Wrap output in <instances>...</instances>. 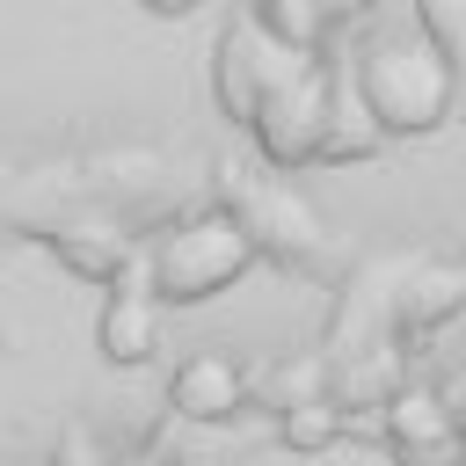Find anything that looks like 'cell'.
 <instances>
[{
	"instance_id": "obj_2",
	"label": "cell",
	"mask_w": 466,
	"mask_h": 466,
	"mask_svg": "<svg viewBox=\"0 0 466 466\" xmlns=\"http://www.w3.org/2000/svg\"><path fill=\"white\" fill-rule=\"evenodd\" d=\"M248 262H255V226L233 218V211H197V218H182L175 233L153 240L146 291L160 306H197V299H218Z\"/></svg>"
},
{
	"instance_id": "obj_13",
	"label": "cell",
	"mask_w": 466,
	"mask_h": 466,
	"mask_svg": "<svg viewBox=\"0 0 466 466\" xmlns=\"http://www.w3.org/2000/svg\"><path fill=\"white\" fill-rule=\"evenodd\" d=\"M146 15H189V7H204V0H138Z\"/></svg>"
},
{
	"instance_id": "obj_11",
	"label": "cell",
	"mask_w": 466,
	"mask_h": 466,
	"mask_svg": "<svg viewBox=\"0 0 466 466\" xmlns=\"http://www.w3.org/2000/svg\"><path fill=\"white\" fill-rule=\"evenodd\" d=\"M284 437L291 444H328L335 437V400H299L291 422H284Z\"/></svg>"
},
{
	"instance_id": "obj_14",
	"label": "cell",
	"mask_w": 466,
	"mask_h": 466,
	"mask_svg": "<svg viewBox=\"0 0 466 466\" xmlns=\"http://www.w3.org/2000/svg\"><path fill=\"white\" fill-rule=\"evenodd\" d=\"M444 400H451V415H459V437H466V379H459V386H451Z\"/></svg>"
},
{
	"instance_id": "obj_12",
	"label": "cell",
	"mask_w": 466,
	"mask_h": 466,
	"mask_svg": "<svg viewBox=\"0 0 466 466\" xmlns=\"http://www.w3.org/2000/svg\"><path fill=\"white\" fill-rule=\"evenodd\" d=\"M320 7H328L335 22H350V15H364V7H379V0H320Z\"/></svg>"
},
{
	"instance_id": "obj_8",
	"label": "cell",
	"mask_w": 466,
	"mask_h": 466,
	"mask_svg": "<svg viewBox=\"0 0 466 466\" xmlns=\"http://www.w3.org/2000/svg\"><path fill=\"white\" fill-rule=\"evenodd\" d=\"M102 357L109 364H146L153 350H160V299L153 291H116L109 306H102Z\"/></svg>"
},
{
	"instance_id": "obj_9",
	"label": "cell",
	"mask_w": 466,
	"mask_h": 466,
	"mask_svg": "<svg viewBox=\"0 0 466 466\" xmlns=\"http://www.w3.org/2000/svg\"><path fill=\"white\" fill-rule=\"evenodd\" d=\"M255 22L269 36H284V44H299V51H320L328 29H335V15L320 0H255Z\"/></svg>"
},
{
	"instance_id": "obj_7",
	"label": "cell",
	"mask_w": 466,
	"mask_h": 466,
	"mask_svg": "<svg viewBox=\"0 0 466 466\" xmlns=\"http://www.w3.org/2000/svg\"><path fill=\"white\" fill-rule=\"evenodd\" d=\"M379 146H386V124L371 116V102H364L357 73H335V87H328V131H320V160H371Z\"/></svg>"
},
{
	"instance_id": "obj_10",
	"label": "cell",
	"mask_w": 466,
	"mask_h": 466,
	"mask_svg": "<svg viewBox=\"0 0 466 466\" xmlns=\"http://www.w3.org/2000/svg\"><path fill=\"white\" fill-rule=\"evenodd\" d=\"M415 22L466 66V0H415Z\"/></svg>"
},
{
	"instance_id": "obj_5",
	"label": "cell",
	"mask_w": 466,
	"mask_h": 466,
	"mask_svg": "<svg viewBox=\"0 0 466 466\" xmlns=\"http://www.w3.org/2000/svg\"><path fill=\"white\" fill-rule=\"evenodd\" d=\"M240 400H248V371H240L226 350H197V357H182L175 379H167V408L189 415V422H226Z\"/></svg>"
},
{
	"instance_id": "obj_1",
	"label": "cell",
	"mask_w": 466,
	"mask_h": 466,
	"mask_svg": "<svg viewBox=\"0 0 466 466\" xmlns=\"http://www.w3.org/2000/svg\"><path fill=\"white\" fill-rule=\"evenodd\" d=\"M357 87L371 102V116L386 124V138H422L451 116L459 95V58L422 29V22H393L379 36H364L357 51Z\"/></svg>"
},
{
	"instance_id": "obj_6",
	"label": "cell",
	"mask_w": 466,
	"mask_h": 466,
	"mask_svg": "<svg viewBox=\"0 0 466 466\" xmlns=\"http://www.w3.org/2000/svg\"><path fill=\"white\" fill-rule=\"evenodd\" d=\"M386 437H393L400 451H459V444H466L451 400L430 393V386H400V393L386 400Z\"/></svg>"
},
{
	"instance_id": "obj_4",
	"label": "cell",
	"mask_w": 466,
	"mask_h": 466,
	"mask_svg": "<svg viewBox=\"0 0 466 466\" xmlns=\"http://www.w3.org/2000/svg\"><path fill=\"white\" fill-rule=\"evenodd\" d=\"M291 58H299V44L269 36L262 22H233V29L218 36V102H226V116H233V124H248L255 95H262Z\"/></svg>"
},
{
	"instance_id": "obj_3",
	"label": "cell",
	"mask_w": 466,
	"mask_h": 466,
	"mask_svg": "<svg viewBox=\"0 0 466 466\" xmlns=\"http://www.w3.org/2000/svg\"><path fill=\"white\" fill-rule=\"evenodd\" d=\"M328 87H335V66H320V51H299L248 109V131L262 146L269 167H306L320 160V131H328Z\"/></svg>"
}]
</instances>
